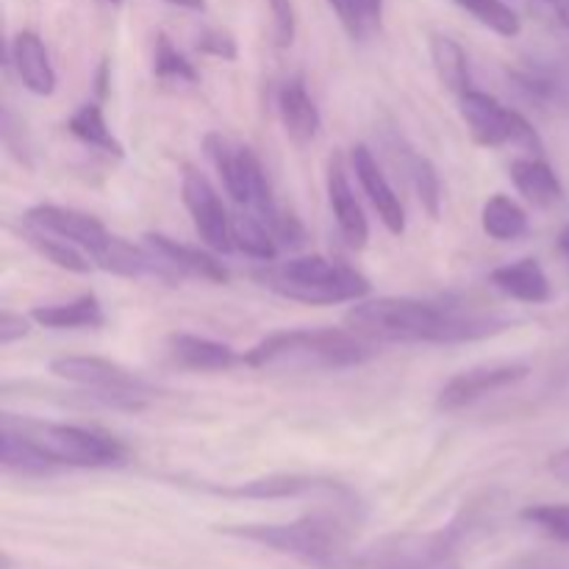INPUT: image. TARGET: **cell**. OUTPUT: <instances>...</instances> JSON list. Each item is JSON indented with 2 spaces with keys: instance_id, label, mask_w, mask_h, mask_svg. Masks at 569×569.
Masks as SVG:
<instances>
[{
  "instance_id": "obj_1",
  "label": "cell",
  "mask_w": 569,
  "mask_h": 569,
  "mask_svg": "<svg viewBox=\"0 0 569 569\" xmlns=\"http://www.w3.org/2000/svg\"><path fill=\"white\" fill-rule=\"evenodd\" d=\"M217 531L276 550L311 569H361V553L350 548V531L339 515H306L292 522L220 526Z\"/></svg>"
},
{
  "instance_id": "obj_2",
  "label": "cell",
  "mask_w": 569,
  "mask_h": 569,
  "mask_svg": "<svg viewBox=\"0 0 569 569\" xmlns=\"http://www.w3.org/2000/svg\"><path fill=\"white\" fill-rule=\"evenodd\" d=\"M345 326L370 342H467L465 311L417 298L356 300Z\"/></svg>"
},
{
  "instance_id": "obj_3",
  "label": "cell",
  "mask_w": 569,
  "mask_h": 569,
  "mask_svg": "<svg viewBox=\"0 0 569 569\" xmlns=\"http://www.w3.org/2000/svg\"><path fill=\"white\" fill-rule=\"evenodd\" d=\"M376 356V342L348 328L276 331L242 356L253 370H348Z\"/></svg>"
},
{
  "instance_id": "obj_4",
  "label": "cell",
  "mask_w": 569,
  "mask_h": 569,
  "mask_svg": "<svg viewBox=\"0 0 569 569\" xmlns=\"http://www.w3.org/2000/svg\"><path fill=\"white\" fill-rule=\"evenodd\" d=\"M267 289L306 306H333L361 300L370 295V281L353 267L326 256H298L283 264L259 272Z\"/></svg>"
},
{
  "instance_id": "obj_5",
  "label": "cell",
  "mask_w": 569,
  "mask_h": 569,
  "mask_svg": "<svg viewBox=\"0 0 569 569\" xmlns=\"http://www.w3.org/2000/svg\"><path fill=\"white\" fill-rule=\"evenodd\" d=\"M3 426L17 428L42 450H48L59 467H81V470H109L128 461L126 445L106 433L89 431L81 426H59V422L14 420V415H3Z\"/></svg>"
},
{
  "instance_id": "obj_6",
  "label": "cell",
  "mask_w": 569,
  "mask_h": 569,
  "mask_svg": "<svg viewBox=\"0 0 569 569\" xmlns=\"http://www.w3.org/2000/svg\"><path fill=\"white\" fill-rule=\"evenodd\" d=\"M203 148L206 153H209L211 164L220 172L222 183H226V192L231 194L233 203L250 206V211H253L267 228H272V222L281 217V206L272 198L264 167L256 159L253 150L242 148V144H233L231 139H226L222 133H209V137L203 139Z\"/></svg>"
},
{
  "instance_id": "obj_7",
  "label": "cell",
  "mask_w": 569,
  "mask_h": 569,
  "mask_svg": "<svg viewBox=\"0 0 569 569\" xmlns=\"http://www.w3.org/2000/svg\"><path fill=\"white\" fill-rule=\"evenodd\" d=\"M465 528L459 522L433 533H398L361 553V569H461L456 559Z\"/></svg>"
},
{
  "instance_id": "obj_8",
  "label": "cell",
  "mask_w": 569,
  "mask_h": 569,
  "mask_svg": "<svg viewBox=\"0 0 569 569\" xmlns=\"http://www.w3.org/2000/svg\"><path fill=\"white\" fill-rule=\"evenodd\" d=\"M50 372L64 378V381L78 383V387L92 389V398L111 406V409L139 411L144 406V398L153 392L131 370L109 359H98V356H59V359L50 361Z\"/></svg>"
},
{
  "instance_id": "obj_9",
  "label": "cell",
  "mask_w": 569,
  "mask_h": 569,
  "mask_svg": "<svg viewBox=\"0 0 569 569\" xmlns=\"http://www.w3.org/2000/svg\"><path fill=\"white\" fill-rule=\"evenodd\" d=\"M461 117H465L467 128H470L472 139L481 148H503V144H515V148L526 150L528 156H542L545 142L539 137L537 128L520 114V111L509 109L500 103L498 98L478 89H467L459 98Z\"/></svg>"
},
{
  "instance_id": "obj_10",
  "label": "cell",
  "mask_w": 569,
  "mask_h": 569,
  "mask_svg": "<svg viewBox=\"0 0 569 569\" xmlns=\"http://www.w3.org/2000/svg\"><path fill=\"white\" fill-rule=\"evenodd\" d=\"M183 206H187L189 217L194 222V231L217 253H231L233 239H231V217H228L226 206H222L220 194L211 187L209 178L198 172L194 167L183 170L181 181Z\"/></svg>"
},
{
  "instance_id": "obj_11",
  "label": "cell",
  "mask_w": 569,
  "mask_h": 569,
  "mask_svg": "<svg viewBox=\"0 0 569 569\" xmlns=\"http://www.w3.org/2000/svg\"><path fill=\"white\" fill-rule=\"evenodd\" d=\"M211 492L226 495V498H244V500H298V498H315V495H331V498L342 500V503L353 506V495L345 489L339 481L320 476H298V472H276V476L253 478V481L237 483V487H211Z\"/></svg>"
},
{
  "instance_id": "obj_12",
  "label": "cell",
  "mask_w": 569,
  "mask_h": 569,
  "mask_svg": "<svg viewBox=\"0 0 569 569\" xmlns=\"http://www.w3.org/2000/svg\"><path fill=\"white\" fill-rule=\"evenodd\" d=\"M528 365H483L472 370L459 372L439 389L437 409L439 411H461L467 406L478 403L487 395L503 392V389L517 387L528 378Z\"/></svg>"
},
{
  "instance_id": "obj_13",
  "label": "cell",
  "mask_w": 569,
  "mask_h": 569,
  "mask_svg": "<svg viewBox=\"0 0 569 569\" xmlns=\"http://www.w3.org/2000/svg\"><path fill=\"white\" fill-rule=\"evenodd\" d=\"M26 222L42 228V231L56 233V237L67 239L76 248L87 250L89 256L100 253L106 248V242L111 239L109 228L98 220V217L87 214V211L67 209V206H53V203H39L33 209L26 211Z\"/></svg>"
},
{
  "instance_id": "obj_14",
  "label": "cell",
  "mask_w": 569,
  "mask_h": 569,
  "mask_svg": "<svg viewBox=\"0 0 569 569\" xmlns=\"http://www.w3.org/2000/svg\"><path fill=\"white\" fill-rule=\"evenodd\" d=\"M511 81L528 100L550 109H569V59L533 56L511 70Z\"/></svg>"
},
{
  "instance_id": "obj_15",
  "label": "cell",
  "mask_w": 569,
  "mask_h": 569,
  "mask_svg": "<svg viewBox=\"0 0 569 569\" xmlns=\"http://www.w3.org/2000/svg\"><path fill=\"white\" fill-rule=\"evenodd\" d=\"M350 164H353L356 178H359L361 189H365V194L370 198L372 209L378 211V217H381V222L387 226V231L400 237V233L406 231V209L403 203H400L398 192L392 189V183H389V178L383 176V170L378 167L372 150L367 148V144H356L353 153H350Z\"/></svg>"
},
{
  "instance_id": "obj_16",
  "label": "cell",
  "mask_w": 569,
  "mask_h": 569,
  "mask_svg": "<svg viewBox=\"0 0 569 569\" xmlns=\"http://www.w3.org/2000/svg\"><path fill=\"white\" fill-rule=\"evenodd\" d=\"M328 203H331L333 217H337L339 233H342L345 242L353 250H365L367 242H370V222H367L365 211H361V203L356 200L353 187L348 181V172H345L342 156L333 153L331 161H328Z\"/></svg>"
},
{
  "instance_id": "obj_17",
  "label": "cell",
  "mask_w": 569,
  "mask_h": 569,
  "mask_svg": "<svg viewBox=\"0 0 569 569\" xmlns=\"http://www.w3.org/2000/svg\"><path fill=\"white\" fill-rule=\"evenodd\" d=\"M142 239L144 244H148L164 264H170L181 278H200V281L209 283H228V270L222 267V261H217L214 256L206 253V250L189 248V244L176 242V239L164 237V233H144Z\"/></svg>"
},
{
  "instance_id": "obj_18",
  "label": "cell",
  "mask_w": 569,
  "mask_h": 569,
  "mask_svg": "<svg viewBox=\"0 0 569 569\" xmlns=\"http://www.w3.org/2000/svg\"><path fill=\"white\" fill-rule=\"evenodd\" d=\"M9 59L28 92L39 94V98H48V94L56 92V70L53 64H50L48 48H44V42L39 39V33H14L9 48Z\"/></svg>"
},
{
  "instance_id": "obj_19",
  "label": "cell",
  "mask_w": 569,
  "mask_h": 569,
  "mask_svg": "<svg viewBox=\"0 0 569 569\" xmlns=\"http://www.w3.org/2000/svg\"><path fill=\"white\" fill-rule=\"evenodd\" d=\"M278 117L283 122V131L295 144L315 142L320 133L322 117L317 103L311 100L309 89H306L303 78L295 76L278 89Z\"/></svg>"
},
{
  "instance_id": "obj_20",
  "label": "cell",
  "mask_w": 569,
  "mask_h": 569,
  "mask_svg": "<svg viewBox=\"0 0 569 569\" xmlns=\"http://www.w3.org/2000/svg\"><path fill=\"white\" fill-rule=\"evenodd\" d=\"M509 172L517 192L528 203L539 206V209H550V206H559L565 200V187H561L559 176H556L553 167L542 156H522V159H515Z\"/></svg>"
},
{
  "instance_id": "obj_21",
  "label": "cell",
  "mask_w": 569,
  "mask_h": 569,
  "mask_svg": "<svg viewBox=\"0 0 569 569\" xmlns=\"http://www.w3.org/2000/svg\"><path fill=\"white\" fill-rule=\"evenodd\" d=\"M170 350L178 365L194 372H226L242 361V356L231 345L194 337V333H172Z\"/></svg>"
},
{
  "instance_id": "obj_22",
  "label": "cell",
  "mask_w": 569,
  "mask_h": 569,
  "mask_svg": "<svg viewBox=\"0 0 569 569\" xmlns=\"http://www.w3.org/2000/svg\"><path fill=\"white\" fill-rule=\"evenodd\" d=\"M489 281H492L495 289L520 300V303H548L550 295H553L548 276H545L542 264L537 259H520L515 264L498 267V270H492Z\"/></svg>"
},
{
  "instance_id": "obj_23",
  "label": "cell",
  "mask_w": 569,
  "mask_h": 569,
  "mask_svg": "<svg viewBox=\"0 0 569 569\" xmlns=\"http://www.w3.org/2000/svg\"><path fill=\"white\" fill-rule=\"evenodd\" d=\"M31 320L37 326L50 328V331H78V328H103L106 315L103 306L94 295H81V298L70 300V303H53V306H33Z\"/></svg>"
},
{
  "instance_id": "obj_24",
  "label": "cell",
  "mask_w": 569,
  "mask_h": 569,
  "mask_svg": "<svg viewBox=\"0 0 569 569\" xmlns=\"http://www.w3.org/2000/svg\"><path fill=\"white\" fill-rule=\"evenodd\" d=\"M0 461L6 470L20 472V476H50L59 470L48 450H42L31 437L11 426L0 428Z\"/></svg>"
},
{
  "instance_id": "obj_25",
  "label": "cell",
  "mask_w": 569,
  "mask_h": 569,
  "mask_svg": "<svg viewBox=\"0 0 569 569\" xmlns=\"http://www.w3.org/2000/svg\"><path fill=\"white\" fill-rule=\"evenodd\" d=\"M20 239L28 244V248L37 250L44 261L61 267V270L78 272V276H87V272L92 270V261H89L87 256L76 248V244L67 242V239H61V237H56V233L42 231V228L31 226V222H26V226L20 228Z\"/></svg>"
},
{
  "instance_id": "obj_26",
  "label": "cell",
  "mask_w": 569,
  "mask_h": 569,
  "mask_svg": "<svg viewBox=\"0 0 569 569\" xmlns=\"http://www.w3.org/2000/svg\"><path fill=\"white\" fill-rule=\"evenodd\" d=\"M431 61L437 78L448 92H456L461 98L470 89V59L453 37L431 33Z\"/></svg>"
},
{
  "instance_id": "obj_27",
  "label": "cell",
  "mask_w": 569,
  "mask_h": 569,
  "mask_svg": "<svg viewBox=\"0 0 569 569\" xmlns=\"http://www.w3.org/2000/svg\"><path fill=\"white\" fill-rule=\"evenodd\" d=\"M67 131L76 139H81L89 148L100 150L106 156H114V159H122L126 156V148H122L120 139L111 133L109 122H106L103 109L98 103H83L72 111V117L67 120Z\"/></svg>"
},
{
  "instance_id": "obj_28",
  "label": "cell",
  "mask_w": 569,
  "mask_h": 569,
  "mask_svg": "<svg viewBox=\"0 0 569 569\" xmlns=\"http://www.w3.org/2000/svg\"><path fill=\"white\" fill-rule=\"evenodd\" d=\"M483 231L495 239V242H511L528 233V214L506 194H495L483 203L481 211Z\"/></svg>"
},
{
  "instance_id": "obj_29",
  "label": "cell",
  "mask_w": 569,
  "mask_h": 569,
  "mask_svg": "<svg viewBox=\"0 0 569 569\" xmlns=\"http://www.w3.org/2000/svg\"><path fill=\"white\" fill-rule=\"evenodd\" d=\"M400 167H403L406 176H409L411 187H415L417 198H420L428 217H431V220H439V214H442V181H439L437 167H433L426 156L411 153V150H403Z\"/></svg>"
},
{
  "instance_id": "obj_30",
  "label": "cell",
  "mask_w": 569,
  "mask_h": 569,
  "mask_svg": "<svg viewBox=\"0 0 569 569\" xmlns=\"http://www.w3.org/2000/svg\"><path fill=\"white\" fill-rule=\"evenodd\" d=\"M231 239L233 248L242 250L244 256H253L259 261H276L278 242L270 233V228L256 214H233L231 217Z\"/></svg>"
},
{
  "instance_id": "obj_31",
  "label": "cell",
  "mask_w": 569,
  "mask_h": 569,
  "mask_svg": "<svg viewBox=\"0 0 569 569\" xmlns=\"http://www.w3.org/2000/svg\"><path fill=\"white\" fill-rule=\"evenodd\" d=\"M459 9H465L467 14L476 17L481 26H487L489 31H495L498 37L515 39L520 37L522 20L511 6H506L503 0H453Z\"/></svg>"
},
{
  "instance_id": "obj_32",
  "label": "cell",
  "mask_w": 569,
  "mask_h": 569,
  "mask_svg": "<svg viewBox=\"0 0 569 569\" xmlns=\"http://www.w3.org/2000/svg\"><path fill=\"white\" fill-rule=\"evenodd\" d=\"M153 76L161 81L172 83H198L200 72L194 70L192 61L181 53V50L172 44V39L167 33H156L153 44Z\"/></svg>"
},
{
  "instance_id": "obj_33",
  "label": "cell",
  "mask_w": 569,
  "mask_h": 569,
  "mask_svg": "<svg viewBox=\"0 0 569 569\" xmlns=\"http://www.w3.org/2000/svg\"><path fill=\"white\" fill-rule=\"evenodd\" d=\"M522 520L537 526L548 537L569 545V503H539L522 509Z\"/></svg>"
},
{
  "instance_id": "obj_34",
  "label": "cell",
  "mask_w": 569,
  "mask_h": 569,
  "mask_svg": "<svg viewBox=\"0 0 569 569\" xmlns=\"http://www.w3.org/2000/svg\"><path fill=\"white\" fill-rule=\"evenodd\" d=\"M272 11V37L278 48H289L298 33V14H295L292 0H267Z\"/></svg>"
},
{
  "instance_id": "obj_35",
  "label": "cell",
  "mask_w": 569,
  "mask_h": 569,
  "mask_svg": "<svg viewBox=\"0 0 569 569\" xmlns=\"http://www.w3.org/2000/svg\"><path fill=\"white\" fill-rule=\"evenodd\" d=\"M194 48L203 56H214V59L222 61H237L239 56L237 39H233L231 31H222V28H206L198 42H194Z\"/></svg>"
},
{
  "instance_id": "obj_36",
  "label": "cell",
  "mask_w": 569,
  "mask_h": 569,
  "mask_svg": "<svg viewBox=\"0 0 569 569\" xmlns=\"http://www.w3.org/2000/svg\"><path fill=\"white\" fill-rule=\"evenodd\" d=\"M328 6L337 11L339 22H342L345 31H348L350 37H353V39H365L367 37V26L361 22V17H359V11H356L353 0H328Z\"/></svg>"
},
{
  "instance_id": "obj_37",
  "label": "cell",
  "mask_w": 569,
  "mask_h": 569,
  "mask_svg": "<svg viewBox=\"0 0 569 569\" xmlns=\"http://www.w3.org/2000/svg\"><path fill=\"white\" fill-rule=\"evenodd\" d=\"M28 331H31V326H28L26 317L3 309V315H0V345H3V348L14 345L17 339H26Z\"/></svg>"
},
{
  "instance_id": "obj_38",
  "label": "cell",
  "mask_w": 569,
  "mask_h": 569,
  "mask_svg": "<svg viewBox=\"0 0 569 569\" xmlns=\"http://www.w3.org/2000/svg\"><path fill=\"white\" fill-rule=\"evenodd\" d=\"M356 11H359L361 22L367 26V31L381 26V17H383V0H353Z\"/></svg>"
},
{
  "instance_id": "obj_39",
  "label": "cell",
  "mask_w": 569,
  "mask_h": 569,
  "mask_svg": "<svg viewBox=\"0 0 569 569\" xmlns=\"http://www.w3.org/2000/svg\"><path fill=\"white\" fill-rule=\"evenodd\" d=\"M548 472L556 478V481L569 483V448L559 450L548 459Z\"/></svg>"
},
{
  "instance_id": "obj_40",
  "label": "cell",
  "mask_w": 569,
  "mask_h": 569,
  "mask_svg": "<svg viewBox=\"0 0 569 569\" xmlns=\"http://www.w3.org/2000/svg\"><path fill=\"white\" fill-rule=\"evenodd\" d=\"M548 3V9L553 11L556 20L561 22V28L569 33V0H545Z\"/></svg>"
},
{
  "instance_id": "obj_41",
  "label": "cell",
  "mask_w": 569,
  "mask_h": 569,
  "mask_svg": "<svg viewBox=\"0 0 569 569\" xmlns=\"http://www.w3.org/2000/svg\"><path fill=\"white\" fill-rule=\"evenodd\" d=\"M515 569H567L561 561L556 559H526L522 565H517Z\"/></svg>"
},
{
  "instance_id": "obj_42",
  "label": "cell",
  "mask_w": 569,
  "mask_h": 569,
  "mask_svg": "<svg viewBox=\"0 0 569 569\" xmlns=\"http://www.w3.org/2000/svg\"><path fill=\"white\" fill-rule=\"evenodd\" d=\"M94 83H98V98L103 100L106 92H109V61H103V64L98 67V78H94Z\"/></svg>"
},
{
  "instance_id": "obj_43",
  "label": "cell",
  "mask_w": 569,
  "mask_h": 569,
  "mask_svg": "<svg viewBox=\"0 0 569 569\" xmlns=\"http://www.w3.org/2000/svg\"><path fill=\"white\" fill-rule=\"evenodd\" d=\"M170 6H178V9L187 11H206V0H167Z\"/></svg>"
},
{
  "instance_id": "obj_44",
  "label": "cell",
  "mask_w": 569,
  "mask_h": 569,
  "mask_svg": "<svg viewBox=\"0 0 569 569\" xmlns=\"http://www.w3.org/2000/svg\"><path fill=\"white\" fill-rule=\"evenodd\" d=\"M559 248H561V253L567 256V261H569V226L565 228V231H561V237H559Z\"/></svg>"
},
{
  "instance_id": "obj_45",
  "label": "cell",
  "mask_w": 569,
  "mask_h": 569,
  "mask_svg": "<svg viewBox=\"0 0 569 569\" xmlns=\"http://www.w3.org/2000/svg\"><path fill=\"white\" fill-rule=\"evenodd\" d=\"M109 3H111V6H120V3H122V0H109Z\"/></svg>"
}]
</instances>
